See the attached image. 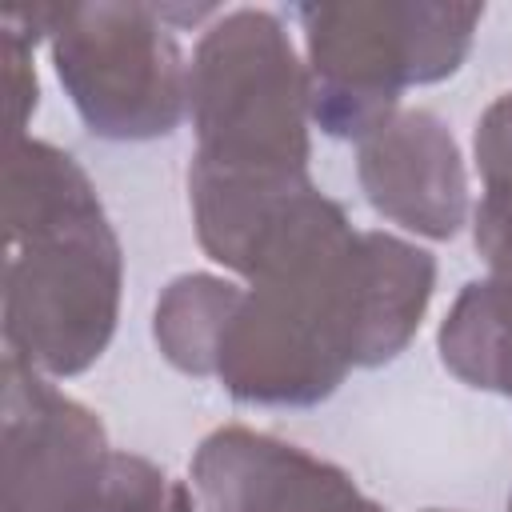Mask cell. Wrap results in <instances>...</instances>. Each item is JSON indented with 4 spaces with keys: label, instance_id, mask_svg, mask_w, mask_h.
Instances as JSON below:
<instances>
[{
    "label": "cell",
    "instance_id": "cell-16",
    "mask_svg": "<svg viewBox=\"0 0 512 512\" xmlns=\"http://www.w3.org/2000/svg\"><path fill=\"white\" fill-rule=\"evenodd\" d=\"M496 104H500V112H504V120L512 124V92H504V96H500Z\"/></svg>",
    "mask_w": 512,
    "mask_h": 512
},
{
    "label": "cell",
    "instance_id": "cell-2",
    "mask_svg": "<svg viewBox=\"0 0 512 512\" xmlns=\"http://www.w3.org/2000/svg\"><path fill=\"white\" fill-rule=\"evenodd\" d=\"M360 232L344 220L248 280L216 356V380L240 404L312 408L352 364V276Z\"/></svg>",
    "mask_w": 512,
    "mask_h": 512
},
{
    "label": "cell",
    "instance_id": "cell-4",
    "mask_svg": "<svg viewBox=\"0 0 512 512\" xmlns=\"http://www.w3.org/2000/svg\"><path fill=\"white\" fill-rule=\"evenodd\" d=\"M192 168L220 176H308V68L268 8L220 12L188 60Z\"/></svg>",
    "mask_w": 512,
    "mask_h": 512
},
{
    "label": "cell",
    "instance_id": "cell-11",
    "mask_svg": "<svg viewBox=\"0 0 512 512\" xmlns=\"http://www.w3.org/2000/svg\"><path fill=\"white\" fill-rule=\"evenodd\" d=\"M244 288L212 276V272H184L176 276L152 312V336L164 360L188 376H216V356L224 328L240 304Z\"/></svg>",
    "mask_w": 512,
    "mask_h": 512
},
{
    "label": "cell",
    "instance_id": "cell-9",
    "mask_svg": "<svg viewBox=\"0 0 512 512\" xmlns=\"http://www.w3.org/2000/svg\"><path fill=\"white\" fill-rule=\"evenodd\" d=\"M436 288L432 252L392 236V232H360L356 276H352V364L380 368L396 360L416 336L428 300Z\"/></svg>",
    "mask_w": 512,
    "mask_h": 512
},
{
    "label": "cell",
    "instance_id": "cell-15",
    "mask_svg": "<svg viewBox=\"0 0 512 512\" xmlns=\"http://www.w3.org/2000/svg\"><path fill=\"white\" fill-rule=\"evenodd\" d=\"M192 492H196L192 484H184V480H172V496H168L164 512H196V496H192Z\"/></svg>",
    "mask_w": 512,
    "mask_h": 512
},
{
    "label": "cell",
    "instance_id": "cell-17",
    "mask_svg": "<svg viewBox=\"0 0 512 512\" xmlns=\"http://www.w3.org/2000/svg\"><path fill=\"white\" fill-rule=\"evenodd\" d=\"M508 512H512V496H508Z\"/></svg>",
    "mask_w": 512,
    "mask_h": 512
},
{
    "label": "cell",
    "instance_id": "cell-13",
    "mask_svg": "<svg viewBox=\"0 0 512 512\" xmlns=\"http://www.w3.org/2000/svg\"><path fill=\"white\" fill-rule=\"evenodd\" d=\"M472 240L488 264V276L512 288V184L484 188L472 212Z\"/></svg>",
    "mask_w": 512,
    "mask_h": 512
},
{
    "label": "cell",
    "instance_id": "cell-5",
    "mask_svg": "<svg viewBox=\"0 0 512 512\" xmlns=\"http://www.w3.org/2000/svg\"><path fill=\"white\" fill-rule=\"evenodd\" d=\"M52 68L104 140L172 136L188 112V60L152 4H52Z\"/></svg>",
    "mask_w": 512,
    "mask_h": 512
},
{
    "label": "cell",
    "instance_id": "cell-18",
    "mask_svg": "<svg viewBox=\"0 0 512 512\" xmlns=\"http://www.w3.org/2000/svg\"><path fill=\"white\" fill-rule=\"evenodd\" d=\"M428 512H444V508H428Z\"/></svg>",
    "mask_w": 512,
    "mask_h": 512
},
{
    "label": "cell",
    "instance_id": "cell-1",
    "mask_svg": "<svg viewBox=\"0 0 512 512\" xmlns=\"http://www.w3.org/2000/svg\"><path fill=\"white\" fill-rule=\"evenodd\" d=\"M4 352L44 376L88 372L120 320L124 256L96 184L64 148L20 136L4 160Z\"/></svg>",
    "mask_w": 512,
    "mask_h": 512
},
{
    "label": "cell",
    "instance_id": "cell-10",
    "mask_svg": "<svg viewBox=\"0 0 512 512\" xmlns=\"http://www.w3.org/2000/svg\"><path fill=\"white\" fill-rule=\"evenodd\" d=\"M436 352L468 388L512 396V288L468 280L440 320Z\"/></svg>",
    "mask_w": 512,
    "mask_h": 512
},
{
    "label": "cell",
    "instance_id": "cell-6",
    "mask_svg": "<svg viewBox=\"0 0 512 512\" xmlns=\"http://www.w3.org/2000/svg\"><path fill=\"white\" fill-rule=\"evenodd\" d=\"M108 456L100 416L4 352V512H92Z\"/></svg>",
    "mask_w": 512,
    "mask_h": 512
},
{
    "label": "cell",
    "instance_id": "cell-3",
    "mask_svg": "<svg viewBox=\"0 0 512 512\" xmlns=\"http://www.w3.org/2000/svg\"><path fill=\"white\" fill-rule=\"evenodd\" d=\"M312 124L336 140H364L400 112L412 84L448 80L476 36L484 4L348 0L300 4Z\"/></svg>",
    "mask_w": 512,
    "mask_h": 512
},
{
    "label": "cell",
    "instance_id": "cell-7",
    "mask_svg": "<svg viewBox=\"0 0 512 512\" xmlns=\"http://www.w3.org/2000/svg\"><path fill=\"white\" fill-rule=\"evenodd\" d=\"M192 488L204 512H384L332 460L244 424L200 440Z\"/></svg>",
    "mask_w": 512,
    "mask_h": 512
},
{
    "label": "cell",
    "instance_id": "cell-8",
    "mask_svg": "<svg viewBox=\"0 0 512 512\" xmlns=\"http://www.w3.org/2000/svg\"><path fill=\"white\" fill-rule=\"evenodd\" d=\"M368 204L424 240H452L468 224V168L448 124L428 108H400L356 144Z\"/></svg>",
    "mask_w": 512,
    "mask_h": 512
},
{
    "label": "cell",
    "instance_id": "cell-12",
    "mask_svg": "<svg viewBox=\"0 0 512 512\" xmlns=\"http://www.w3.org/2000/svg\"><path fill=\"white\" fill-rule=\"evenodd\" d=\"M172 476L136 452H112L92 512H164Z\"/></svg>",
    "mask_w": 512,
    "mask_h": 512
},
{
    "label": "cell",
    "instance_id": "cell-14",
    "mask_svg": "<svg viewBox=\"0 0 512 512\" xmlns=\"http://www.w3.org/2000/svg\"><path fill=\"white\" fill-rule=\"evenodd\" d=\"M0 60H4V84H8V100H12V140L24 136L28 116L36 112L40 100V84H36V68H32V48L24 36H16L12 28H0Z\"/></svg>",
    "mask_w": 512,
    "mask_h": 512
}]
</instances>
